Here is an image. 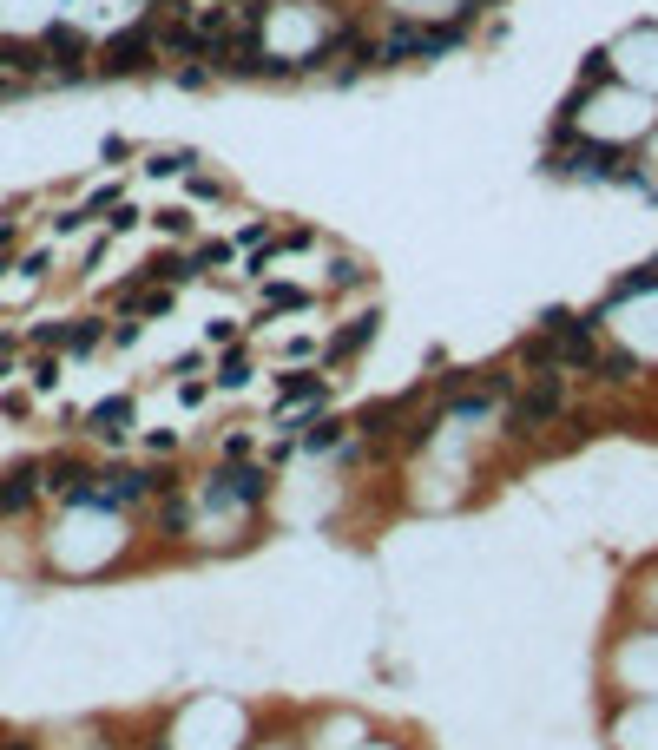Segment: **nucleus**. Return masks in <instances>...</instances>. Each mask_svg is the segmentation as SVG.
<instances>
[{"label": "nucleus", "instance_id": "obj_8", "mask_svg": "<svg viewBox=\"0 0 658 750\" xmlns=\"http://www.w3.org/2000/svg\"><path fill=\"white\" fill-rule=\"evenodd\" d=\"M376 336H382V316H376V310H362V316H349V323H343V329H336V336H329V349H323V356H329V369H336V362H356V356H362V349L376 343Z\"/></svg>", "mask_w": 658, "mask_h": 750}, {"label": "nucleus", "instance_id": "obj_29", "mask_svg": "<svg viewBox=\"0 0 658 750\" xmlns=\"http://www.w3.org/2000/svg\"><path fill=\"white\" fill-rule=\"evenodd\" d=\"M106 343H112V349H132V343H139V323H112Z\"/></svg>", "mask_w": 658, "mask_h": 750}, {"label": "nucleus", "instance_id": "obj_6", "mask_svg": "<svg viewBox=\"0 0 658 750\" xmlns=\"http://www.w3.org/2000/svg\"><path fill=\"white\" fill-rule=\"evenodd\" d=\"M415 402H422V389H408V395H382V402H369L356 415V435L369 441V448L395 454V441H402V428L415 422Z\"/></svg>", "mask_w": 658, "mask_h": 750}, {"label": "nucleus", "instance_id": "obj_19", "mask_svg": "<svg viewBox=\"0 0 658 750\" xmlns=\"http://www.w3.org/2000/svg\"><path fill=\"white\" fill-rule=\"evenodd\" d=\"M27 382H33V389H40V395H47L53 382H60V356H47V349H40V356L27 362Z\"/></svg>", "mask_w": 658, "mask_h": 750}, {"label": "nucleus", "instance_id": "obj_27", "mask_svg": "<svg viewBox=\"0 0 658 750\" xmlns=\"http://www.w3.org/2000/svg\"><path fill=\"white\" fill-rule=\"evenodd\" d=\"M191 198H198V204H218L224 185H218V178H198V172H191Z\"/></svg>", "mask_w": 658, "mask_h": 750}, {"label": "nucleus", "instance_id": "obj_28", "mask_svg": "<svg viewBox=\"0 0 658 750\" xmlns=\"http://www.w3.org/2000/svg\"><path fill=\"white\" fill-rule=\"evenodd\" d=\"M251 454H257L251 435H224V461H251Z\"/></svg>", "mask_w": 658, "mask_h": 750}, {"label": "nucleus", "instance_id": "obj_1", "mask_svg": "<svg viewBox=\"0 0 658 750\" xmlns=\"http://www.w3.org/2000/svg\"><path fill=\"white\" fill-rule=\"evenodd\" d=\"M573 408V389H566V375H533V382H520L514 402H501V435L507 441H540L547 428H560V415Z\"/></svg>", "mask_w": 658, "mask_h": 750}, {"label": "nucleus", "instance_id": "obj_14", "mask_svg": "<svg viewBox=\"0 0 658 750\" xmlns=\"http://www.w3.org/2000/svg\"><path fill=\"white\" fill-rule=\"evenodd\" d=\"M185 527H191V494H185V487L158 494V533H165V540H178Z\"/></svg>", "mask_w": 658, "mask_h": 750}, {"label": "nucleus", "instance_id": "obj_30", "mask_svg": "<svg viewBox=\"0 0 658 750\" xmlns=\"http://www.w3.org/2000/svg\"><path fill=\"white\" fill-rule=\"evenodd\" d=\"M47 264H53V250H27V257H20V270H27V277H47Z\"/></svg>", "mask_w": 658, "mask_h": 750}, {"label": "nucleus", "instance_id": "obj_31", "mask_svg": "<svg viewBox=\"0 0 658 750\" xmlns=\"http://www.w3.org/2000/svg\"><path fill=\"white\" fill-rule=\"evenodd\" d=\"M79 224H86V211H79V204H73V211H60V218H53V231H60V237H73Z\"/></svg>", "mask_w": 658, "mask_h": 750}, {"label": "nucleus", "instance_id": "obj_10", "mask_svg": "<svg viewBox=\"0 0 658 750\" xmlns=\"http://www.w3.org/2000/svg\"><path fill=\"white\" fill-rule=\"evenodd\" d=\"M599 382V389H632L639 382V356L632 349H619V343H599V356H593V369H586Z\"/></svg>", "mask_w": 658, "mask_h": 750}, {"label": "nucleus", "instance_id": "obj_18", "mask_svg": "<svg viewBox=\"0 0 658 750\" xmlns=\"http://www.w3.org/2000/svg\"><path fill=\"white\" fill-rule=\"evenodd\" d=\"M152 178H178V172H198V152H158L152 165H145Z\"/></svg>", "mask_w": 658, "mask_h": 750}, {"label": "nucleus", "instance_id": "obj_23", "mask_svg": "<svg viewBox=\"0 0 658 750\" xmlns=\"http://www.w3.org/2000/svg\"><path fill=\"white\" fill-rule=\"evenodd\" d=\"M369 277V270L356 264V257H336V264H329V283H336V290H349V283H362Z\"/></svg>", "mask_w": 658, "mask_h": 750}, {"label": "nucleus", "instance_id": "obj_13", "mask_svg": "<svg viewBox=\"0 0 658 750\" xmlns=\"http://www.w3.org/2000/svg\"><path fill=\"white\" fill-rule=\"evenodd\" d=\"M106 343V316H66V349L60 356H93Z\"/></svg>", "mask_w": 658, "mask_h": 750}, {"label": "nucleus", "instance_id": "obj_5", "mask_svg": "<svg viewBox=\"0 0 658 750\" xmlns=\"http://www.w3.org/2000/svg\"><path fill=\"white\" fill-rule=\"evenodd\" d=\"M540 336L560 349V369L586 375V369H593V356H599V310H593V316H580V310H547V316H540Z\"/></svg>", "mask_w": 658, "mask_h": 750}, {"label": "nucleus", "instance_id": "obj_32", "mask_svg": "<svg viewBox=\"0 0 658 750\" xmlns=\"http://www.w3.org/2000/svg\"><path fill=\"white\" fill-rule=\"evenodd\" d=\"M178 86H211V66H178Z\"/></svg>", "mask_w": 658, "mask_h": 750}, {"label": "nucleus", "instance_id": "obj_36", "mask_svg": "<svg viewBox=\"0 0 658 750\" xmlns=\"http://www.w3.org/2000/svg\"><path fill=\"white\" fill-rule=\"evenodd\" d=\"M645 270H652V283H658V257H652V264H645Z\"/></svg>", "mask_w": 658, "mask_h": 750}, {"label": "nucleus", "instance_id": "obj_34", "mask_svg": "<svg viewBox=\"0 0 658 750\" xmlns=\"http://www.w3.org/2000/svg\"><path fill=\"white\" fill-rule=\"evenodd\" d=\"M198 369H204V356H198V349H191V356H178V362H172V375H185V382H191V375H198Z\"/></svg>", "mask_w": 658, "mask_h": 750}, {"label": "nucleus", "instance_id": "obj_7", "mask_svg": "<svg viewBox=\"0 0 658 750\" xmlns=\"http://www.w3.org/2000/svg\"><path fill=\"white\" fill-rule=\"evenodd\" d=\"M132 422H139V402H132V395H106V402L86 408V435L93 441H126Z\"/></svg>", "mask_w": 658, "mask_h": 750}, {"label": "nucleus", "instance_id": "obj_21", "mask_svg": "<svg viewBox=\"0 0 658 750\" xmlns=\"http://www.w3.org/2000/svg\"><path fill=\"white\" fill-rule=\"evenodd\" d=\"M139 218H145L139 204H126V198H119V204H112V211H106V237H126V231H132V224H139Z\"/></svg>", "mask_w": 658, "mask_h": 750}, {"label": "nucleus", "instance_id": "obj_9", "mask_svg": "<svg viewBox=\"0 0 658 750\" xmlns=\"http://www.w3.org/2000/svg\"><path fill=\"white\" fill-rule=\"evenodd\" d=\"M0 73L20 79V86H40V79H47V53H40V40H0Z\"/></svg>", "mask_w": 658, "mask_h": 750}, {"label": "nucleus", "instance_id": "obj_16", "mask_svg": "<svg viewBox=\"0 0 658 750\" xmlns=\"http://www.w3.org/2000/svg\"><path fill=\"white\" fill-rule=\"evenodd\" d=\"M257 375V362H251V349H231V356L218 362V389H244Z\"/></svg>", "mask_w": 658, "mask_h": 750}, {"label": "nucleus", "instance_id": "obj_26", "mask_svg": "<svg viewBox=\"0 0 658 750\" xmlns=\"http://www.w3.org/2000/svg\"><path fill=\"white\" fill-rule=\"evenodd\" d=\"M158 231H165V237H185V231H191V211H185V204H172V211H158Z\"/></svg>", "mask_w": 658, "mask_h": 750}, {"label": "nucleus", "instance_id": "obj_25", "mask_svg": "<svg viewBox=\"0 0 658 750\" xmlns=\"http://www.w3.org/2000/svg\"><path fill=\"white\" fill-rule=\"evenodd\" d=\"M112 204H119V185H99V191H93V198L79 204V211H86V218H106Z\"/></svg>", "mask_w": 658, "mask_h": 750}, {"label": "nucleus", "instance_id": "obj_33", "mask_svg": "<svg viewBox=\"0 0 658 750\" xmlns=\"http://www.w3.org/2000/svg\"><path fill=\"white\" fill-rule=\"evenodd\" d=\"M99 158H106V165H119V158H132V145H126V139H106V145H99Z\"/></svg>", "mask_w": 658, "mask_h": 750}, {"label": "nucleus", "instance_id": "obj_3", "mask_svg": "<svg viewBox=\"0 0 658 750\" xmlns=\"http://www.w3.org/2000/svg\"><path fill=\"white\" fill-rule=\"evenodd\" d=\"M461 40L455 20H395L376 40V66H402V60H441Z\"/></svg>", "mask_w": 658, "mask_h": 750}, {"label": "nucleus", "instance_id": "obj_2", "mask_svg": "<svg viewBox=\"0 0 658 750\" xmlns=\"http://www.w3.org/2000/svg\"><path fill=\"white\" fill-rule=\"evenodd\" d=\"M270 487H277V474L270 468H257V461H224V468H211L204 474V487H198V507H264L270 500Z\"/></svg>", "mask_w": 658, "mask_h": 750}, {"label": "nucleus", "instance_id": "obj_24", "mask_svg": "<svg viewBox=\"0 0 658 750\" xmlns=\"http://www.w3.org/2000/svg\"><path fill=\"white\" fill-rule=\"evenodd\" d=\"M593 86H606V53H586L580 66V93H593Z\"/></svg>", "mask_w": 658, "mask_h": 750}, {"label": "nucleus", "instance_id": "obj_20", "mask_svg": "<svg viewBox=\"0 0 658 750\" xmlns=\"http://www.w3.org/2000/svg\"><path fill=\"white\" fill-rule=\"evenodd\" d=\"M303 303H310V297H303L297 283H270V290H264V310H303Z\"/></svg>", "mask_w": 658, "mask_h": 750}, {"label": "nucleus", "instance_id": "obj_22", "mask_svg": "<svg viewBox=\"0 0 658 750\" xmlns=\"http://www.w3.org/2000/svg\"><path fill=\"white\" fill-rule=\"evenodd\" d=\"M191 257H198V270H218V264H231V257H237V244H224V237H211V244H198V250H191Z\"/></svg>", "mask_w": 658, "mask_h": 750}, {"label": "nucleus", "instance_id": "obj_4", "mask_svg": "<svg viewBox=\"0 0 658 750\" xmlns=\"http://www.w3.org/2000/svg\"><path fill=\"white\" fill-rule=\"evenodd\" d=\"M152 60H158V0H152V14L145 20H132L126 33H112L106 47H99L93 73L99 79H132V73H152Z\"/></svg>", "mask_w": 658, "mask_h": 750}, {"label": "nucleus", "instance_id": "obj_15", "mask_svg": "<svg viewBox=\"0 0 658 750\" xmlns=\"http://www.w3.org/2000/svg\"><path fill=\"white\" fill-rule=\"evenodd\" d=\"M343 428H349V422H336V415H316V422L303 428L297 448H303V454H336V448H343Z\"/></svg>", "mask_w": 658, "mask_h": 750}, {"label": "nucleus", "instance_id": "obj_11", "mask_svg": "<svg viewBox=\"0 0 658 750\" xmlns=\"http://www.w3.org/2000/svg\"><path fill=\"white\" fill-rule=\"evenodd\" d=\"M323 395H329L323 369H297V375H283L277 382V408H316Z\"/></svg>", "mask_w": 658, "mask_h": 750}, {"label": "nucleus", "instance_id": "obj_17", "mask_svg": "<svg viewBox=\"0 0 658 750\" xmlns=\"http://www.w3.org/2000/svg\"><path fill=\"white\" fill-rule=\"evenodd\" d=\"M27 343H33V349H47V356H60V349H66V316H53V323H33V329H27Z\"/></svg>", "mask_w": 658, "mask_h": 750}, {"label": "nucleus", "instance_id": "obj_12", "mask_svg": "<svg viewBox=\"0 0 658 750\" xmlns=\"http://www.w3.org/2000/svg\"><path fill=\"white\" fill-rule=\"evenodd\" d=\"M514 369H527V375H566L560 369V349L533 329V336H520V349H514Z\"/></svg>", "mask_w": 658, "mask_h": 750}, {"label": "nucleus", "instance_id": "obj_35", "mask_svg": "<svg viewBox=\"0 0 658 750\" xmlns=\"http://www.w3.org/2000/svg\"><path fill=\"white\" fill-rule=\"evenodd\" d=\"M7 750H33V744H14V737H7Z\"/></svg>", "mask_w": 658, "mask_h": 750}]
</instances>
